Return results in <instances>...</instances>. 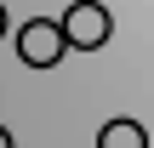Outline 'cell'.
Segmentation results:
<instances>
[{"mask_svg":"<svg viewBox=\"0 0 154 148\" xmlns=\"http://www.w3.org/2000/svg\"><path fill=\"white\" fill-rule=\"evenodd\" d=\"M97 148H149V131L137 120H109L97 131Z\"/></svg>","mask_w":154,"mask_h":148,"instance_id":"cell-3","label":"cell"},{"mask_svg":"<svg viewBox=\"0 0 154 148\" xmlns=\"http://www.w3.org/2000/svg\"><path fill=\"white\" fill-rule=\"evenodd\" d=\"M0 148H11V131H6V125H0Z\"/></svg>","mask_w":154,"mask_h":148,"instance_id":"cell-4","label":"cell"},{"mask_svg":"<svg viewBox=\"0 0 154 148\" xmlns=\"http://www.w3.org/2000/svg\"><path fill=\"white\" fill-rule=\"evenodd\" d=\"M0 34H6V6H0Z\"/></svg>","mask_w":154,"mask_h":148,"instance_id":"cell-5","label":"cell"},{"mask_svg":"<svg viewBox=\"0 0 154 148\" xmlns=\"http://www.w3.org/2000/svg\"><path fill=\"white\" fill-rule=\"evenodd\" d=\"M57 23H63V34H69V51H97V46H109V34H114V17H109V6H97V0H69V11H63Z\"/></svg>","mask_w":154,"mask_h":148,"instance_id":"cell-1","label":"cell"},{"mask_svg":"<svg viewBox=\"0 0 154 148\" xmlns=\"http://www.w3.org/2000/svg\"><path fill=\"white\" fill-rule=\"evenodd\" d=\"M17 57H23L29 68H57V63L69 57V34H63V23H51V17H29V23L17 29Z\"/></svg>","mask_w":154,"mask_h":148,"instance_id":"cell-2","label":"cell"}]
</instances>
